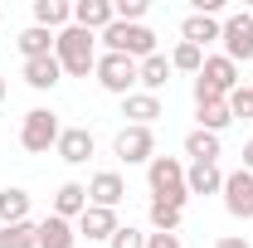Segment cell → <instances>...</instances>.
I'll use <instances>...</instances> for the list:
<instances>
[{
    "mask_svg": "<svg viewBox=\"0 0 253 248\" xmlns=\"http://www.w3.org/2000/svg\"><path fill=\"white\" fill-rule=\"evenodd\" d=\"M0 102H5V78H0Z\"/></svg>",
    "mask_w": 253,
    "mask_h": 248,
    "instance_id": "e575fe53",
    "label": "cell"
},
{
    "mask_svg": "<svg viewBox=\"0 0 253 248\" xmlns=\"http://www.w3.org/2000/svg\"><path fill=\"white\" fill-rule=\"evenodd\" d=\"M219 34H224V20H214V15H185V25H180V39L195 44V49H205Z\"/></svg>",
    "mask_w": 253,
    "mask_h": 248,
    "instance_id": "e0dca14e",
    "label": "cell"
},
{
    "mask_svg": "<svg viewBox=\"0 0 253 248\" xmlns=\"http://www.w3.org/2000/svg\"><path fill=\"white\" fill-rule=\"evenodd\" d=\"M249 15H253V5H249Z\"/></svg>",
    "mask_w": 253,
    "mask_h": 248,
    "instance_id": "d590c367",
    "label": "cell"
},
{
    "mask_svg": "<svg viewBox=\"0 0 253 248\" xmlns=\"http://www.w3.org/2000/svg\"><path fill=\"white\" fill-rule=\"evenodd\" d=\"M170 68H175V73H195V78H200V68H205V49H195V44L180 39V44H175V54H170Z\"/></svg>",
    "mask_w": 253,
    "mask_h": 248,
    "instance_id": "83f0119b",
    "label": "cell"
},
{
    "mask_svg": "<svg viewBox=\"0 0 253 248\" xmlns=\"http://www.w3.org/2000/svg\"><path fill=\"white\" fill-rule=\"evenodd\" d=\"M229 112L234 117H253V88H234L229 93Z\"/></svg>",
    "mask_w": 253,
    "mask_h": 248,
    "instance_id": "4dcf8cb0",
    "label": "cell"
},
{
    "mask_svg": "<svg viewBox=\"0 0 253 248\" xmlns=\"http://www.w3.org/2000/svg\"><path fill=\"white\" fill-rule=\"evenodd\" d=\"M112 20H117V15H112V0H78V5H73V25L88 30V34H102Z\"/></svg>",
    "mask_w": 253,
    "mask_h": 248,
    "instance_id": "4fadbf2b",
    "label": "cell"
},
{
    "mask_svg": "<svg viewBox=\"0 0 253 248\" xmlns=\"http://www.w3.org/2000/svg\"><path fill=\"white\" fill-rule=\"evenodd\" d=\"M224 59L229 63H249L253 59V15L249 10H234V15H224Z\"/></svg>",
    "mask_w": 253,
    "mask_h": 248,
    "instance_id": "52a82bcc",
    "label": "cell"
},
{
    "mask_svg": "<svg viewBox=\"0 0 253 248\" xmlns=\"http://www.w3.org/2000/svg\"><path fill=\"white\" fill-rule=\"evenodd\" d=\"M126 200V180L117 175V170H97L93 180H88V205H97V209H117Z\"/></svg>",
    "mask_w": 253,
    "mask_h": 248,
    "instance_id": "8fae6325",
    "label": "cell"
},
{
    "mask_svg": "<svg viewBox=\"0 0 253 248\" xmlns=\"http://www.w3.org/2000/svg\"><path fill=\"white\" fill-rule=\"evenodd\" d=\"M54 151H59V161H68V165H83V161L97 151V141H93V131H88V126H63Z\"/></svg>",
    "mask_w": 253,
    "mask_h": 248,
    "instance_id": "7c38bea8",
    "label": "cell"
},
{
    "mask_svg": "<svg viewBox=\"0 0 253 248\" xmlns=\"http://www.w3.org/2000/svg\"><path fill=\"white\" fill-rule=\"evenodd\" d=\"M170 59L166 54H151V59H141V68H136V83H141V93H161L166 83H170Z\"/></svg>",
    "mask_w": 253,
    "mask_h": 248,
    "instance_id": "ac0fdd59",
    "label": "cell"
},
{
    "mask_svg": "<svg viewBox=\"0 0 253 248\" xmlns=\"http://www.w3.org/2000/svg\"><path fill=\"white\" fill-rule=\"evenodd\" d=\"M195 112H200V131H214V136H219L224 126L234 122V112H229V97H224V102H200Z\"/></svg>",
    "mask_w": 253,
    "mask_h": 248,
    "instance_id": "d4e9b609",
    "label": "cell"
},
{
    "mask_svg": "<svg viewBox=\"0 0 253 248\" xmlns=\"http://www.w3.org/2000/svg\"><path fill=\"white\" fill-rule=\"evenodd\" d=\"M146 214H151V229H156V234H175L180 219H185V209H180V205H166V200H151Z\"/></svg>",
    "mask_w": 253,
    "mask_h": 248,
    "instance_id": "484cf974",
    "label": "cell"
},
{
    "mask_svg": "<svg viewBox=\"0 0 253 248\" xmlns=\"http://www.w3.org/2000/svg\"><path fill=\"white\" fill-rule=\"evenodd\" d=\"M97 39L107 44V54H126V59H136V63L156 54V34L146 30V25H122V20H112Z\"/></svg>",
    "mask_w": 253,
    "mask_h": 248,
    "instance_id": "3957f363",
    "label": "cell"
},
{
    "mask_svg": "<svg viewBox=\"0 0 253 248\" xmlns=\"http://www.w3.org/2000/svg\"><path fill=\"white\" fill-rule=\"evenodd\" d=\"M244 170L253 175V141H244Z\"/></svg>",
    "mask_w": 253,
    "mask_h": 248,
    "instance_id": "836d02e7",
    "label": "cell"
},
{
    "mask_svg": "<svg viewBox=\"0 0 253 248\" xmlns=\"http://www.w3.org/2000/svg\"><path fill=\"white\" fill-rule=\"evenodd\" d=\"M146 248H185L180 234H146Z\"/></svg>",
    "mask_w": 253,
    "mask_h": 248,
    "instance_id": "1f68e13d",
    "label": "cell"
},
{
    "mask_svg": "<svg viewBox=\"0 0 253 248\" xmlns=\"http://www.w3.org/2000/svg\"><path fill=\"white\" fill-rule=\"evenodd\" d=\"M185 190H190V195H219V190H224L219 161H195V165L185 170Z\"/></svg>",
    "mask_w": 253,
    "mask_h": 248,
    "instance_id": "5bb4252c",
    "label": "cell"
},
{
    "mask_svg": "<svg viewBox=\"0 0 253 248\" xmlns=\"http://www.w3.org/2000/svg\"><path fill=\"white\" fill-rule=\"evenodd\" d=\"M112 151H117V161H126V165H151V156H156V131H151V126H122L117 141H112Z\"/></svg>",
    "mask_w": 253,
    "mask_h": 248,
    "instance_id": "ba28073f",
    "label": "cell"
},
{
    "mask_svg": "<svg viewBox=\"0 0 253 248\" xmlns=\"http://www.w3.org/2000/svg\"><path fill=\"white\" fill-rule=\"evenodd\" d=\"M210 248H249V239H239V234H224V239H214Z\"/></svg>",
    "mask_w": 253,
    "mask_h": 248,
    "instance_id": "d6a6232c",
    "label": "cell"
},
{
    "mask_svg": "<svg viewBox=\"0 0 253 248\" xmlns=\"http://www.w3.org/2000/svg\"><path fill=\"white\" fill-rule=\"evenodd\" d=\"M122 117H126V126H151L161 117V97L156 93H131V97H122Z\"/></svg>",
    "mask_w": 253,
    "mask_h": 248,
    "instance_id": "2e32d148",
    "label": "cell"
},
{
    "mask_svg": "<svg viewBox=\"0 0 253 248\" xmlns=\"http://www.w3.org/2000/svg\"><path fill=\"white\" fill-rule=\"evenodd\" d=\"M0 248H39V224H10V229H0Z\"/></svg>",
    "mask_w": 253,
    "mask_h": 248,
    "instance_id": "4316f807",
    "label": "cell"
},
{
    "mask_svg": "<svg viewBox=\"0 0 253 248\" xmlns=\"http://www.w3.org/2000/svg\"><path fill=\"white\" fill-rule=\"evenodd\" d=\"M185 156H190V161H219V136L195 126V131L185 136Z\"/></svg>",
    "mask_w": 253,
    "mask_h": 248,
    "instance_id": "cb8c5ba5",
    "label": "cell"
},
{
    "mask_svg": "<svg viewBox=\"0 0 253 248\" xmlns=\"http://www.w3.org/2000/svg\"><path fill=\"white\" fill-rule=\"evenodd\" d=\"M136 68L141 63L136 59H126V54H97V83L107 88V93H117V97H131L136 93Z\"/></svg>",
    "mask_w": 253,
    "mask_h": 248,
    "instance_id": "8992f818",
    "label": "cell"
},
{
    "mask_svg": "<svg viewBox=\"0 0 253 248\" xmlns=\"http://www.w3.org/2000/svg\"><path fill=\"white\" fill-rule=\"evenodd\" d=\"M239 88V63H229L224 54H205V68L195 78V107L200 102H224Z\"/></svg>",
    "mask_w": 253,
    "mask_h": 248,
    "instance_id": "7a4b0ae2",
    "label": "cell"
},
{
    "mask_svg": "<svg viewBox=\"0 0 253 248\" xmlns=\"http://www.w3.org/2000/svg\"><path fill=\"white\" fill-rule=\"evenodd\" d=\"M59 78H63V68H59L54 54H49V59H30V63H25V83H30L34 93H49Z\"/></svg>",
    "mask_w": 253,
    "mask_h": 248,
    "instance_id": "44dd1931",
    "label": "cell"
},
{
    "mask_svg": "<svg viewBox=\"0 0 253 248\" xmlns=\"http://www.w3.org/2000/svg\"><path fill=\"white\" fill-rule=\"evenodd\" d=\"M54 59H59V68L68 73V78H88V73L97 68V34L78 30V25L59 30V39H54Z\"/></svg>",
    "mask_w": 253,
    "mask_h": 248,
    "instance_id": "6da1fadb",
    "label": "cell"
},
{
    "mask_svg": "<svg viewBox=\"0 0 253 248\" xmlns=\"http://www.w3.org/2000/svg\"><path fill=\"white\" fill-rule=\"evenodd\" d=\"M25 219H30V190H20V185L0 190V229L25 224Z\"/></svg>",
    "mask_w": 253,
    "mask_h": 248,
    "instance_id": "ffe728a7",
    "label": "cell"
},
{
    "mask_svg": "<svg viewBox=\"0 0 253 248\" xmlns=\"http://www.w3.org/2000/svg\"><path fill=\"white\" fill-rule=\"evenodd\" d=\"M34 25L39 30H68L73 25V5H63V0H34Z\"/></svg>",
    "mask_w": 253,
    "mask_h": 248,
    "instance_id": "d6986e66",
    "label": "cell"
},
{
    "mask_svg": "<svg viewBox=\"0 0 253 248\" xmlns=\"http://www.w3.org/2000/svg\"><path fill=\"white\" fill-rule=\"evenodd\" d=\"M112 15H117L122 25H141V15H146V0H112Z\"/></svg>",
    "mask_w": 253,
    "mask_h": 248,
    "instance_id": "f1b7e54d",
    "label": "cell"
},
{
    "mask_svg": "<svg viewBox=\"0 0 253 248\" xmlns=\"http://www.w3.org/2000/svg\"><path fill=\"white\" fill-rule=\"evenodd\" d=\"M83 209H88V185H78V180H63V185L54 190V214L73 224Z\"/></svg>",
    "mask_w": 253,
    "mask_h": 248,
    "instance_id": "9a60e30c",
    "label": "cell"
},
{
    "mask_svg": "<svg viewBox=\"0 0 253 248\" xmlns=\"http://www.w3.org/2000/svg\"><path fill=\"white\" fill-rule=\"evenodd\" d=\"M54 39H59L54 30L30 25V30H20V39H15V44H20V54H25V63H30V59H49V54H54Z\"/></svg>",
    "mask_w": 253,
    "mask_h": 248,
    "instance_id": "7402d4cb",
    "label": "cell"
},
{
    "mask_svg": "<svg viewBox=\"0 0 253 248\" xmlns=\"http://www.w3.org/2000/svg\"><path fill=\"white\" fill-rule=\"evenodd\" d=\"M107 248H146V234H141V229H131V224H122V229L107 239Z\"/></svg>",
    "mask_w": 253,
    "mask_h": 248,
    "instance_id": "f546056e",
    "label": "cell"
},
{
    "mask_svg": "<svg viewBox=\"0 0 253 248\" xmlns=\"http://www.w3.org/2000/svg\"><path fill=\"white\" fill-rule=\"evenodd\" d=\"M117 229H122V224H117V209H97V205H88V209L78 214V239H88V244H107Z\"/></svg>",
    "mask_w": 253,
    "mask_h": 248,
    "instance_id": "30bf717a",
    "label": "cell"
},
{
    "mask_svg": "<svg viewBox=\"0 0 253 248\" xmlns=\"http://www.w3.org/2000/svg\"><path fill=\"white\" fill-rule=\"evenodd\" d=\"M59 117H54V112H49V107H30V112H25V122H20V146H25V151H49V146H59Z\"/></svg>",
    "mask_w": 253,
    "mask_h": 248,
    "instance_id": "5b68a950",
    "label": "cell"
},
{
    "mask_svg": "<svg viewBox=\"0 0 253 248\" xmlns=\"http://www.w3.org/2000/svg\"><path fill=\"white\" fill-rule=\"evenodd\" d=\"M146 180H151V195L166 200V205H180L185 209L190 190H185V165L175 161V156H151V165H146Z\"/></svg>",
    "mask_w": 253,
    "mask_h": 248,
    "instance_id": "277c9868",
    "label": "cell"
},
{
    "mask_svg": "<svg viewBox=\"0 0 253 248\" xmlns=\"http://www.w3.org/2000/svg\"><path fill=\"white\" fill-rule=\"evenodd\" d=\"M219 195H224V209H229L234 219H253V175L244 170V165L224 175V190H219Z\"/></svg>",
    "mask_w": 253,
    "mask_h": 248,
    "instance_id": "9c48e42d",
    "label": "cell"
},
{
    "mask_svg": "<svg viewBox=\"0 0 253 248\" xmlns=\"http://www.w3.org/2000/svg\"><path fill=\"white\" fill-rule=\"evenodd\" d=\"M73 244H78V229H73L68 219L49 214L44 224H39V248H73Z\"/></svg>",
    "mask_w": 253,
    "mask_h": 248,
    "instance_id": "603a6c76",
    "label": "cell"
}]
</instances>
